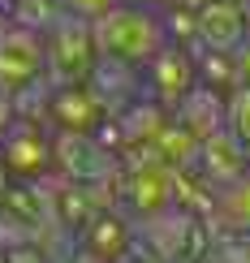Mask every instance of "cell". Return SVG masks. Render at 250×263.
<instances>
[{"label": "cell", "mask_w": 250, "mask_h": 263, "mask_svg": "<svg viewBox=\"0 0 250 263\" xmlns=\"http://www.w3.org/2000/svg\"><path fill=\"white\" fill-rule=\"evenodd\" d=\"M190 168L199 173V181H207L211 190H220V185L237 181V177L250 168V151L229 134V129H216V134H207V138L199 142Z\"/></svg>", "instance_id": "cell-9"}, {"label": "cell", "mask_w": 250, "mask_h": 263, "mask_svg": "<svg viewBox=\"0 0 250 263\" xmlns=\"http://www.w3.org/2000/svg\"><path fill=\"white\" fill-rule=\"evenodd\" d=\"M9 125H13V95L0 91V134H5Z\"/></svg>", "instance_id": "cell-18"}, {"label": "cell", "mask_w": 250, "mask_h": 263, "mask_svg": "<svg viewBox=\"0 0 250 263\" xmlns=\"http://www.w3.org/2000/svg\"><path fill=\"white\" fill-rule=\"evenodd\" d=\"M224 129L250 151V91L246 86H237L229 100H224Z\"/></svg>", "instance_id": "cell-14"}, {"label": "cell", "mask_w": 250, "mask_h": 263, "mask_svg": "<svg viewBox=\"0 0 250 263\" xmlns=\"http://www.w3.org/2000/svg\"><path fill=\"white\" fill-rule=\"evenodd\" d=\"M0 164L13 181H48L56 173V138L35 121H17L0 134Z\"/></svg>", "instance_id": "cell-3"}, {"label": "cell", "mask_w": 250, "mask_h": 263, "mask_svg": "<svg viewBox=\"0 0 250 263\" xmlns=\"http://www.w3.org/2000/svg\"><path fill=\"white\" fill-rule=\"evenodd\" d=\"M5 26H9V9L0 5V30H5Z\"/></svg>", "instance_id": "cell-22"}, {"label": "cell", "mask_w": 250, "mask_h": 263, "mask_svg": "<svg viewBox=\"0 0 250 263\" xmlns=\"http://www.w3.org/2000/svg\"><path fill=\"white\" fill-rule=\"evenodd\" d=\"M0 263H9V255H0Z\"/></svg>", "instance_id": "cell-25"}, {"label": "cell", "mask_w": 250, "mask_h": 263, "mask_svg": "<svg viewBox=\"0 0 250 263\" xmlns=\"http://www.w3.org/2000/svg\"><path fill=\"white\" fill-rule=\"evenodd\" d=\"M250 39V13L233 0H207L194 9V48L237 52Z\"/></svg>", "instance_id": "cell-8"}, {"label": "cell", "mask_w": 250, "mask_h": 263, "mask_svg": "<svg viewBox=\"0 0 250 263\" xmlns=\"http://www.w3.org/2000/svg\"><path fill=\"white\" fill-rule=\"evenodd\" d=\"M233 69H237V86H246V91H250V39L233 52Z\"/></svg>", "instance_id": "cell-17"}, {"label": "cell", "mask_w": 250, "mask_h": 263, "mask_svg": "<svg viewBox=\"0 0 250 263\" xmlns=\"http://www.w3.org/2000/svg\"><path fill=\"white\" fill-rule=\"evenodd\" d=\"M125 203L138 220H151V216L177 207V168L143 151V160L125 173Z\"/></svg>", "instance_id": "cell-6"}, {"label": "cell", "mask_w": 250, "mask_h": 263, "mask_svg": "<svg viewBox=\"0 0 250 263\" xmlns=\"http://www.w3.org/2000/svg\"><path fill=\"white\" fill-rule=\"evenodd\" d=\"M48 82V61H43V35L9 22L0 30V91L5 95H26Z\"/></svg>", "instance_id": "cell-4"}, {"label": "cell", "mask_w": 250, "mask_h": 263, "mask_svg": "<svg viewBox=\"0 0 250 263\" xmlns=\"http://www.w3.org/2000/svg\"><path fill=\"white\" fill-rule=\"evenodd\" d=\"M168 5H186V9H199V5H207V0H168Z\"/></svg>", "instance_id": "cell-20"}, {"label": "cell", "mask_w": 250, "mask_h": 263, "mask_svg": "<svg viewBox=\"0 0 250 263\" xmlns=\"http://www.w3.org/2000/svg\"><path fill=\"white\" fill-rule=\"evenodd\" d=\"M43 61H48V82L65 86V82H86L91 69L100 65V43L86 17L61 13L43 30Z\"/></svg>", "instance_id": "cell-2"}, {"label": "cell", "mask_w": 250, "mask_h": 263, "mask_svg": "<svg viewBox=\"0 0 250 263\" xmlns=\"http://www.w3.org/2000/svg\"><path fill=\"white\" fill-rule=\"evenodd\" d=\"M9 185H13V177H9V168L0 164V203H5V194H9Z\"/></svg>", "instance_id": "cell-19"}, {"label": "cell", "mask_w": 250, "mask_h": 263, "mask_svg": "<svg viewBox=\"0 0 250 263\" xmlns=\"http://www.w3.org/2000/svg\"><path fill=\"white\" fill-rule=\"evenodd\" d=\"M199 86V65H194V48L181 43H164L147 65H143V95L156 100L160 108H177L186 95Z\"/></svg>", "instance_id": "cell-5"}, {"label": "cell", "mask_w": 250, "mask_h": 263, "mask_svg": "<svg viewBox=\"0 0 250 263\" xmlns=\"http://www.w3.org/2000/svg\"><path fill=\"white\" fill-rule=\"evenodd\" d=\"M69 263H100V259H91V255H82V250H78V255H73Z\"/></svg>", "instance_id": "cell-21"}, {"label": "cell", "mask_w": 250, "mask_h": 263, "mask_svg": "<svg viewBox=\"0 0 250 263\" xmlns=\"http://www.w3.org/2000/svg\"><path fill=\"white\" fill-rule=\"evenodd\" d=\"M0 5H5V9H9V5H17V0H0Z\"/></svg>", "instance_id": "cell-24"}, {"label": "cell", "mask_w": 250, "mask_h": 263, "mask_svg": "<svg viewBox=\"0 0 250 263\" xmlns=\"http://www.w3.org/2000/svg\"><path fill=\"white\" fill-rule=\"evenodd\" d=\"M61 13H65V9L56 5V0H17V5H9V22L35 30V35H43Z\"/></svg>", "instance_id": "cell-13"}, {"label": "cell", "mask_w": 250, "mask_h": 263, "mask_svg": "<svg viewBox=\"0 0 250 263\" xmlns=\"http://www.w3.org/2000/svg\"><path fill=\"white\" fill-rule=\"evenodd\" d=\"M56 5L65 9V13H73V17H86V22H95V17H104L108 9H117L121 0H56Z\"/></svg>", "instance_id": "cell-16"}, {"label": "cell", "mask_w": 250, "mask_h": 263, "mask_svg": "<svg viewBox=\"0 0 250 263\" xmlns=\"http://www.w3.org/2000/svg\"><path fill=\"white\" fill-rule=\"evenodd\" d=\"M211 220L233 229V233H250V168L237 181L220 185L211 199Z\"/></svg>", "instance_id": "cell-12"}, {"label": "cell", "mask_w": 250, "mask_h": 263, "mask_svg": "<svg viewBox=\"0 0 250 263\" xmlns=\"http://www.w3.org/2000/svg\"><path fill=\"white\" fill-rule=\"evenodd\" d=\"M224 100H229V95H216L211 86H194V91L186 95V100H181L177 108H172V117H177L181 125L190 129L194 138H207V134H216V129H224Z\"/></svg>", "instance_id": "cell-11"}, {"label": "cell", "mask_w": 250, "mask_h": 263, "mask_svg": "<svg viewBox=\"0 0 250 263\" xmlns=\"http://www.w3.org/2000/svg\"><path fill=\"white\" fill-rule=\"evenodd\" d=\"M48 121L56 125V134H100L108 125V108L91 82H65L48 91Z\"/></svg>", "instance_id": "cell-7"}, {"label": "cell", "mask_w": 250, "mask_h": 263, "mask_svg": "<svg viewBox=\"0 0 250 263\" xmlns=\"http://www.w3.org/2000/svg\"><path fill=\"white\" fill-rule=\"evenodd\" d=\"M129 250H134V229H129L125 216L117 212H95V220L82 229V255L100 259V263H121Z\"/></svg>", "instance_id": "cell-10"}, {"label": "cell", "mask_w": 250, "mask_h": 263, "mask_svg": "<svg viewBox=\"0 0 250 263\" xmlns=\"http://www.w3.org/2000/svg\"><path fill=\"white\" fill-rule=\"evenodd\" d=\"M233 5H242V9H246V13H250V0H233Z\"/></svg>", "instance_id": "cell-23"}, {"label": "cell", "mask_w": 250, "mask_h": 263, "mask_svg": "<svg viewBox=\"0 0 250 263\" xmlns=\"http://www.w3.org/2000/svg\"><path fill=\"white\" fill-rule=\"evenodd\" d=\"M91 30H95V43H100V57L134 65V69H143L168 43L164 13L160 9H147V5H129V0H121L117 9H108L104 17H95Z\"/></svg>", "instance_id": "cell-1"}, {"label": "cell", "mask_w": 250, "mask_h": 263, "mask_svg": "<svg viewBox=\"0 0 250 263\" xmlns=\"http://www.w3.org/2000/svg\"><path fill=\"white\" fill-rule=\"evenodd\" d=\"M207 263H250V233H233L207 246Z\"/></svg>", "instance_id": "cell-15"}]
</instances>
